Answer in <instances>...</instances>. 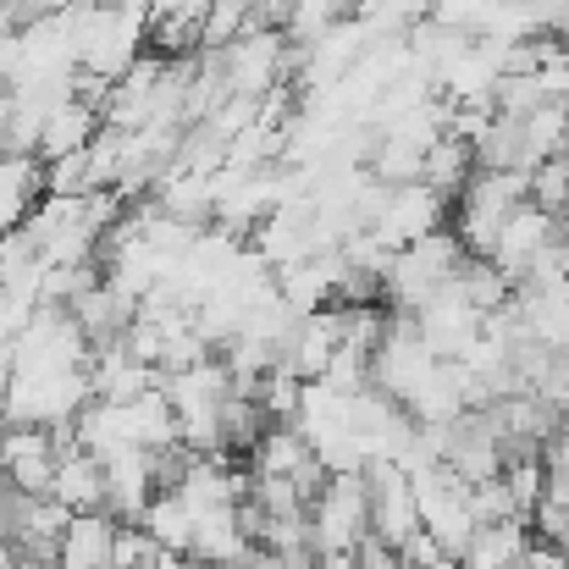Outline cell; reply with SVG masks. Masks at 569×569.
Masks as SVG:
<instances>
[{"mask_svg": "<svg viewBox=\"0 0 569 569\" xmlns=\"http://www.w3.org/2000/svg\"><path fill=\"white\" fill-rule=\"evenodd\" d=\"M415 481V503H420V531L448 553V559H459L465 565V553H470V542H476V515H470V481H459L448 465H431V470H420V476H409Z\"/></svg>", "mask_w": 569, "mask_h": 569, "instance_id": "cell-1", "label": "cell"}, {"mask_svg": "<svg viewBox=\"0 0 569 569\" xmlns=\"http://www.w3.org/2000/svg\"><path fill=\"white\" fill-rule=\"evenodd\" d=\"M366 537H371V487H366V476H332L327 492L310 503L316 553H355Z\"/></svg>", "mask_w": 569, "mask_h": 569, "instance_id": "cell-2", "label": "cell"}, {"mask_svg": "<svg viewBox=\"0 0 569 569\" xmlns=\"http://www.w3.org/2000/svg\"><path fill=\"white\" fill-rule=\"evenodd\" d=\"M437 366H442V360L426 349V338L415 332V321H409V316H392V327H387L381 349L371 355V387L387 392L398 409H409V403H415V392L437 377Z\"/></svg>", "mask_w": 569, "mask_h": 569, "instance_id": "cell-3", "label": "cell"}, {"mask_svg": "<svg viewBox=\"0 0 569 569\" xmlns=\"http://www.w3.org/2000/svg\"><path fill=\"white\" fill-rule=\"evenodd\" d=\"M448 216H453V204H448V199H437L426 183H403V189L381 193L377 216H371L366 227H371L381 243L398 254V249H409V243H420V238L442 232V227H448Z\"/></svg>", "mask_w": 569, "mask_h": 569, "instance_id": "cell-4", "label": "cell"}, {"mask_svg": "<svg viewBox=\"0 0 569 569\" xmlns=\"http://www.w3.org/2000/svg\"><path fill=\"white\" fill-rule=\"evenodd\" d=\"M409 321H415V332L426 338V349H431L437 360H459V355L481 338V327H487V316L465 299V288H459V282H448L442 293H431Z\"/></svg>", "mask_w": 569, "mask_h": 569, "instance_id": "cell-5", "label": "cell"}, {"mask_svg": "<svg viewBox=\"0 0 569 569\" xmlns=\"http://www.w3.org/2000/svg\"><path fill=\"white\" fill-rule=\"evenodd\" d=\"M366 487H371V537H381L387 548H403V542L420 531L415 481H409L392 459H377V465L366 470Z\"/></svg>", "mask_w": 569, "mask_h": 569, "instance_id": "cell-6", "label": "cell"}, {"mask_svg": "<svg viewBox=\"0 0 569 569\" xmlns=\"http://www.w3.org/2000/svg\"><path fill=\"white\" fill-rule=\"evenodd\" d=\"M559 243V216H548V210H537L531 199L503 221V232H498V249H492V260H498V271H509L515 282L548 254Z\"/></svg>", "mask_w": 569, "mask_h": 569, "instance_id": "cell-7", "label": "cell"}, {"mask_svg": "<svg viewBox=\"0 0 569 569\" xmlns=\"http://www.w3.org/2000/svg\"><path fill=\"white\" fill-rule=\"evenodd\" d=\"M56 442H61V465H56V492L50 498L72 515H106V465L72 442V426L56 431Z\"/></svg>", "mask_w": 569, "mask_h": 569, "instance_id": "cell-8", "label": "cell"}, {"mask_svg": "<svg viewBox=\"0 0 569 569\" xmlns=\"http://www.w3.org/2000/svg\"><path fill=\"white\" fill-rule=\"evenodd\" d=\"M310 459H316V453H310V442L299 437V426H271V431L254 442V453H249V476H260V481H293Z\"/></svg>", "mask_w": 569, "mask_h": 569, "instance_id": "cell-9", "label": "cell"}, {"mask_svg": "<svg viewBox=\"0 0 569 569\" xmlns=\"http://www.w3.org/2000/svg\"><path fill=\"white\" fill-rule=\"evenodd\" d=\"M470 178H476V150L465 144V139H453V133H442L437 144H431V156H426V172H420V183L437 193V199H459V193L470 189Z\"/></svg>", "mask_w": 569, "mask_h": 569, "instance_id": "cell-10", "label": "cell"}, {"mask_svg": "<svg viewBox=\"0 0 569 569\" xmlns=\"http://www.w3.org/2000/svg\"><path fill=\"white\" fill-rule=\"evenodd\" d=\"M459 288H465V299L481 310V316H503L509 305H515V277L509 271H498V260H465L459 266Z\"/></svg>", "mask_w": 569, "mask_h": 569, "instance_id": "cell-11", "label": "cell"}, {"mask_svg": "<svg viewBox=\"0 0 569 569\" xmlns=\"http://www.w3.org/2000/svg\"><path fill=\"white\" fill-rule=\"evenodd\" d=\"M144 531H150L167 553L193 559V515L183 509L178 492H156V503H150V515H144Z\"/></svg>", "mask_w": 569, "mask_h": 569, "instance_id": "cell-12", "label": "cell"}, {"mask_svg": "<svg viewBox=\"0 0 569 569\" xmlns=\"http://www.w3.org/2000/svg\"><path fill=\"white\" fill-rule=\"evenodd\" d=\"M531 204L548 210V216H569V156H553L531 172Z\"/></svg>", "mask_w": 569, "mask_h": 569, "instance_id": "cell-13", "label": "cell"}, {"mask_svg": "<svg viewBox=\"0 0 569 569\" xmlns=\"http://www.w3.org/2000/svg\"><path fill=\"white\" fill-rule=\"evenodd\" d=\"M355 559H360V569H403V553L387 548L381 537H366V542L355 548Z\"/></svg>", "mask_w": 569, "mask_h": 569, "instance_id": "cell-14", "label": "cell"}, {"mask_svg": "<svg viewBox=\"0 0 569 569\" xmlns=\"http://www.w3.org/2000/svg\"><path fill=\"white\" fill-rule=\"evenodd\" d=\"M11 381H17V366H11V349H0V409L11 398Z\"/></svg>", "mask_w": 569, "mask_h": 569, "instance_id": "cell-15", "label": "cell"}, {"mask_svg": "<svg viewBox=\"0 0 569 569\" xmlns=\"http://www.w3.org/2000/svg\"><path fill=\"white\" fill-rule=\"evenodd\" d=\"M316 569H360L355 553H316Z\"/></svg>", "mask_w": 569, "mask_h": 569, "instance_id": "cell-16", "label": "cell"}, {"mask_svg": "<svg viewBox=\"0 0 569 569\" xmlns=\"http://www.w3.org/2000/svg\"><path fill=\"white\" fill-rule=\"evenodd\" d=\"M559 254H565V271H569V216L559 221Z\"/></svg>", "mask_w": 569, "mask_h": 569, "instance_id": "cell-17", "label": "cell"}, {"mask_svg": "<svg viewBox=\"0 0 569 569\" xmlns=\"http://www.w3.org/2000/svg\"><path fill=\"white\" fill-rule=\"evenodd\" d=\"M409 569H465L459 559H437V565H409Z\"/></svg>", "mask_w": 569, "mask_h": 569, "instance_id": "cell-18", "label": "cell"}, {"mask_svg": "<svg viewBox=\"0 0 569 569\" xmlns=\"http://www.w3.org/2000/svg\"><path fill=\"white\" fill-rule=\"evenodd\" d=\"M565 111H569V106H565ZM565 156H569V128H565Z\"/></svg>", "mask_w": 569, "mask_h": 569, "instance_id": "cell-19", "label": "cell"}]
</instances>
